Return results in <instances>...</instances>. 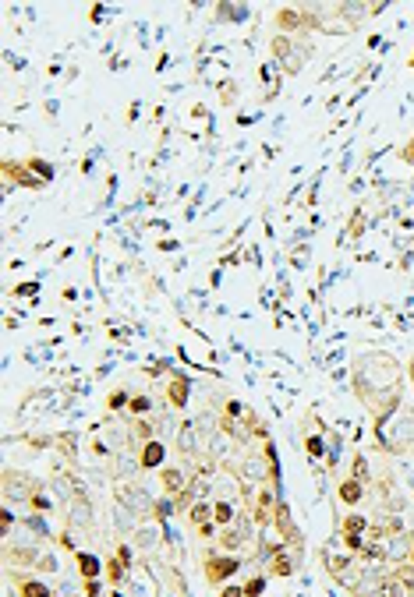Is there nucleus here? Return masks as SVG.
Instances as JSON below:
<instances>
[{
  "instance_id": "obj_3",
  "label": "nucleus",
  "mask_w": 414,
  "mask_h": 597,
  "mask_svg": "<svg viewBox=\"0 0 414 597\" xmlns=\"http://www.w3.org/2000/svg\"><path fill=\"white\" fill-rule=\"evenodd\" d=\"M376 597H411V587H407L400 576H390V580H383V583H379Z\"/></svg>"
},
{
  "instance_id": "obj_23",
  "label": "nucleus",
  "mask_w": 414,
  "mask_h": 597,
  "mask_svg": "<svg viewBox=\"0 0 414 597\" xmlns=\"http://www.w3.org/2000/svg\"><path fill=\"white\" fill-rule=\"evenodd\" d=\"M411 68H414V57H411Z\"/></svg>"
},
{
  "instance_id": "obj_6",
  "label": "nucleus",
  "mask_w": 414,
  "mask_h": 597,
  "mask_svg": "<svg viewBox=\"0 0 414 597\" xmlns=\"http://www.w3.org/2000/svg\"><path fill=\"white\" fill-rule=\"evenodd\" d=\"M160 481H163V488H167V495H181V492H184V477H181V470H174V467H163Z\"/></svg>"
},
{
  "instance_id": "obj_7",
  "label": "nucleus",
  "mask_w": 414,
  "mask_h": 597,
  "mask_svg": "<svg viewBox=\"0 0 414 597\" xmlns=\"http://www.w3.org/2000/svg\"><path fill=\"white\" fill-rule=\"evenodd\" d=\"M361 495H365V488H361V481H343L340 484V499L347 502V506H354V502H361Z\"/></svg>"
},
{
  "instance_id": "obj_21",
  "label": "nucleus",
  "mask_w": 414,
  "mask_h": 597,
  "mask_svg": "<svg viewBox=\"0 0 414 597\" xmlns=\"http://www.w3.org/2000/svg\"><path fill=\"white\" fill-rule=\"evenodd\" d=\"M400 159H404V163H414V138H411V145L400 152Z\"/></svg>"
},
{
  "instance_id": "obj_24",
  "label": "nucleus",
  "mask_w": 414,
  "mask_h": 597,
  "mask_svg": "<svg viewBox=\"0 0 414 597\" xmlns=\"http://www.w3.org/2000/svg\"><path fill=\"white\" fill-rule=\"evenodd\" d=\"M411 559H414V555H411Z\"/></svg>"
},
{
  "instance_id": "obj_5",
  "label": "nucleus",
  "mask_w": 414,
  "mask_h": 597,
  "mask_svg": "<svg viewBox=\"0 0 414 597\" xmlns=\"http://www.w3.org/2000/svg\"><path fill=\"white\" fill-rule=\"evenodd\" d=\"M188 389H191V378H174V382H170V389H167V396H170V403L174 407H184L188 403Z\"/></svg>"
},
{
  "instance_id": "obj_1",
  "label": "nucleus",
  "mask_w": 414,
  "mask_h": 597,
  "mask_svg": "<svg viewBox=\"0 0 414 597\" xmlns=\"http://www.w3.org/2000/svg\"><path fill=\"white\" fill-rule=\"evenodd\" d=\"M241 569V562L234 555H220V559H205V580H209L213 587H220L223 580H230L234 573Z\"/></svg>"
},
{
  "instance_id": "obj_9",
  "label": "nucleus",
  "mask_w": 414,
  "mask_h": 597,
  "mask_svg": "<svg viewBox=\"0 0 414 597\" xmlns=\"http://www.w3.org/2000/svg\"><path fill=\"white\" fill-rule=\"evenodd\" d=\"M213 520H216L220 527H230V523H234V506H230L227 499H220V502L213 506Z\"/></svg>"
},
{
  "instance_id": "obj_8",
  "label": "nucleus",
  "mask_w": 414,
  "mask_h": 597,
  "mask_svg": "<svg viewBox=\"0 0 414 597\" xmlns=\"http://www.w3.org/2000/svg\"><path fill=\"white\" fill-rule=\"evenodd\" d=\"M78 569H82L85 580H96V576H99V559L89 555V552H78Z\"/></svg>"
},
{
  "instance_id": "obj_11",
  "label": "nucleus",
  "mask_w": 414,
  "mask_h": 597,
  "mask_svg": "<svg viewBox=\"0 0 414 597\" xmlns=\"http://www.w3.org/2000/svg\"><path fill=\"white\" fill-rule=\"evenodd\" d=\"M29 170H36L43 184H46V181H54V167H50L46 159H29Z\"/></svg>"
},
{
  "instance_id": "obj_10",
  "label": "nucleus",
  "mask_w": 414,
  "mask_h": 597,
  "mask_svg": "<svg viewBox=\"0 0 414 597\" xmlns=\"http://www.w3.org/2000/svg\"><path fill=\"white\" fill-rule=\"evenodd\" d=\"M22 597H50V587L39 580H25L22 583Z\"/></svg>"
},
{
  "instance_id": "obj_4",
  "label": "nucleus",
  "mask_w": 414,
  "mask_h": 597,
  "mask_svg": "<svg viewBox=\"0 0 414 597\" xmlns=\"http://www.w3.org/2000/svg\"><path fill=\"white\" fill-rule=\"evenodd\" d=\"M390 555H393L397 562H404L407 555H414V534H400V537H393V541H390Z\"/></svg>"
},
{
  "instance_id": "obj_15",
  "label": "nucleus",
  "mask_w": 414,
  "mask_h": 597,
  "mask_svg": "<svg viewBox=\"0 0 414 597\" xmlns=\"http://www.w3.org/2000/svg\"><path fill=\"white\" fill-rule=\"evenodd\" d=\"M149 407H152V400H149V396H131V403H128V410H131V414H149Z\"/></svg>"
},
{
  "instance_id": "obj_19",
  "label": "nucleus",
  "mask_w": 414,
  "mask_h": 597,
  "mask_svg": "<svg viewBox=\"0 0 414 597\" xmlns=\"http://www.w3.org/2000/svg\"><path fill=\"white\" fill-rule=\"evenodd\" d=\"M128 403H131V400H128V393H114V396L107 400V407H110V410H121V407H128Z\"/></svg>"
},
{
  "instance_id": "obj_20",
  "label": "nucleus",
  "mask_w": 414,
  "mask_h": 597,
  "mask_svg": "<svg viewBox=\"0 0 414 597\" xmlns=\"http://www.w3.org/2000/svg\"><path fill=\"white\" fill-rule=\"evenodd\" d=\"M308 453H312L316 460L323 456V439H319V435H312V439H308Z\"/></svg>"
},
{
  "instance_id": "obj_22",
  "label": "nucleus",
  "mask_w": 414,
  "mask_h": 597,
  "mask_svg": "<svg viewBox=\"0 0 414 597\" xmlns=\"http://www.w3.org/2000/svg\"><path fill=\"white\" fill-rule=\"evenodd\" d=\"M220 597H244V590H237V587H227Z\"/></svg>"
},
{
  "instance_id": "obj_13",
  "label": "nucleus",
  "mask_w": 414,
  "mask_h": 597,
  "mask_svg": "<svg viewBox=\"0 0 414 597\" xmlns=\"http://www.w3.org/2000/svg\"><path fill=\"white\" fill-rule=\"evenodd\" d=\"M273 573H276V576H290V573H294V566H290V559H287L283 552H276V559H273Z\"/></svg>"
},
{
  "instance_id": "obj_18",
  "label": "nucleus",
  "mask_w": 414,
  "mask_h": 597,
  "mask_svg": "<svg viewBox=\"0 0 414 597\" xmlns=\"http://www.w3.org/2000/svg\"><path fill=\"white\" fill-rule=\"evenodd\" d=\"M124 569H128V566H124V562H121V559H117V562H110V566H107V573H110V580H114V583H121V580H124Z\"/></svg>"
},
{
  "instance_id": "obj_2",
  "label": "nucleus",
  "mask_w": 414,
  "mask_h": 597,
  "mask_svg": "<svg viewBox=\"0 0 414 597\" xmlns=\"http://www.w3.org/2000/svg\"><path fill=\"white\" fill-rule=\"evenodd\" d=\"M145 470H160L163 463H167V446L160 442V439H149L145 446H142V460H138Z\"/></svg>"
},
{
  "instance_id": "obj_14",
  "label": "nucleus",
  "mask_w": 414,
  "mask_h": 597,
  "mask_svg": "<svg viewBox=\"0 0 414 597\" xmlns=\"http://www.w3.org/2000/svg\"><path fill=\"white\" fill-rule=\"evenodd\" d=\"M188 516H191V523H205V520H209V506H205V502H195V506L188 509Z\"/></svg>"
},
{
  "instance_id": "obj_17",
  "label": "nucleus",
  "mask_w": 414,
  "mask_h": 597,
  "mask_svg": "<svg viewBox=\"0 0 414 597\" xmlns=\"http://www.w3.org/2000/svg\"><path fill=\"white\" fill-rule=\"evenodd\" d=\"M263 590H266V580L258 576V580H251V583L244 587V597H258V594H263Z\"/></svg>"
},
{
  "instance_id": "obj_12",
  "label": "nucleus",
  "mask_w": 414,
  "mask_h": 597,
  "mask_svg": "<svg viewBox=\"0 0 414 597\" xmlns=\"http://www.w3.org/2000/svg\"><path fill=\"white\" fill-rule=\"evenodd\" d=\"M156 537H160V527H149V530H138V545L149 552V548H156Z\"/></svg>"
},
{
  "instance_id": "obj_16",
  "label": "nucleus",
  "mask_w": 414,
  "mask_h": 597,
  "mask_svg": "<svg viewBox=\"0 0 414 597\" xmlns=\"http://www.w3.org/2000/svg\"><path fill=\"white\" fill-rule=\"evenodd\" d=\"M343 530L347 534H361V530H365V516H347L343 520Z\"/></svg>"
}]
</instances>
